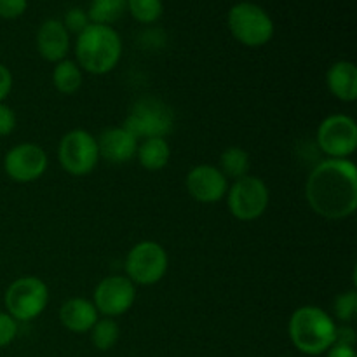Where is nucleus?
I'll list each match as a JSON object with an SVG mask.
<instances>
[{
  "label": "nucleus",
  "instance_id": "obj_5",
  "mask_svg": "<svg viewBox=\"0 0 357 357\" xmlns=\"http://www.w3.org/2000/svg\"><path fill=\"white\" fill-rule=\"evenodd\" d=\"M126 129L138 142L146 138H166L174 129V112L157 98H142L129 110Z\"/></svg>",
  "mask_w": 357,
  "mask_h": 357
},
{
  "label": "nucleus",
  "instance_id": "obj_7",
  "mask_svg": "<svg viewBox=\"0 0 357 357\" xmlns=\"http://www.w3.org/2000/svg\"><path fill=\"white\" fill-rule=\"evenodd\" d=\"M169 267V257L162 244L142 241L129 250L126 257V278L132 284L153 286L160 282Z\"/></svg>",
  "mask_w": 357,
  "mask_h": 357
},
{
  "label": "nucleus",
  "instance_id": "obj_17",
  "mask_svg": "<svg viewBox=\"0 0 357 357\" xmlns=\"http://www.w3.org/2000/svg\"><path fill=\"white\" fill-rule=\"evenodd\" d=\"M326 86L337 100L354 103L357 100V68L352 61L333 63L326 72Z\"/></svg>",
  "mask_w": 357,
  "mask_h": 357
},
{
  "label": "nucleus",
  "instance_id": "obj_3",
  "mask_svg": "<svg viewBox=\"0 0 357 357\" xmlns=\"http://www.w3.org/2000/svg\"><path fill=\"white\" fill-rule=\"evenodd\" d=\"M337 323L324 309L316 305L298 307L288 323V335L296 351L305 356L326 354L335 344Z\"/></svg>",
  "mask_w": 357,
  "mask_h": 357
},
{
  "label": "nucleus",
  "instance_id": "obj_28",
  "mask_svg": "<svg viewBox=\"0 0 357 357\" xmlns=\"http://www.w3.org/2000/svg\"><path fill=\"white\" fill-rule=\"evenodd\" d=\"M17 119L13 108L6 103H0V138L9 136L16 129Z\"/></svg>",
  "mask_w": 357,
  "mask_h": 357
},
{
  "label": "nucleus",
  "instance_id": "obj_6",
  "mask_svg": "<svg viewBox=\"0 0 357 357\" xmlns=\"http://www.w3.org/2000/svg\"><path fill=\"white\" fill-rule=\"evenodd\" d=\"M3 303L9 316L17 323L37 319L49 303V288L35 275H23L9 284L3 295Z\"/></svg>",
  "mask_w": 357,
  "mask_h": 357
},
{
  "label": "nucleus",
  "instance_id": "obj_16",
  "mask_svg": "<svg viewBox=\"0 0 357 357\" xmlns=\"http://www.w3.org/2000/svg\"><path fill=\"white\" fill-rule=\"evenodd\" d=\"M100 319L93 300L75 298L66 300L59 309V323L72 333H89L91 328Z\"/></svg>",
  "mask_w": 357,
  "mask_h": 357
},
{
  "label": "nucleus",
  "instance_id": "obj_21",
  "mask_svg": "<svg viewBox=\"0 0 357 357\" xmlns=\"http://www.w3.org/2000/svg\"><path fill=\"white\" fill-rule=\"evenodd\" d=\"M218 169L222 171L223 176L227 180H239V178L250 174V153L241 146H229L223 150L220 155V166Z\"/></svg>",
  "mask_w": 357,
  "mask_h": 357
},
{
  "label": "nucleus",
  "instance_id": "obj_11",
  "mask_svg": "<svg viewBox=\"0 0 357 357\" xmlns=\"http://www.w3.org/2000/svg\"><path fill=\"white\" fill-rule=\"evenodd\" d=\"M136 302V284L126 275H108L98 282L93 303L103 317H121L132 309Z\"/></svg>",
  "mask_w": 357,
  "mask_h": 357
},
{
  "label": "nucleus",
  "instance_id": "obj_29",
  "mask_svg": "<svg viewBox=\"0 0 357 357\" xmlns=\"http://www.w3.org/2000/svg\"><path fill=\"white\" fill-rule=\"evenodd\" d=\"M335 344L349 345L354 347L356 345V331L351 324H337V331H335Z\"/></svg>",
  "mask_w": 357,
  "mask_h": 357
},
{
  "label": "nucleus",
  "instance_id": "obj_24",
  "mask_svg": "<svg viewBox=\"0 0 357 357\" xmlns=\"http://www.w3.org/2000/svg\"><path fill=\"white\" fill-rule=\"evenodd\" d=\"M333 312L335 317H337L342 324H351L352 321H354L357 314V293L354 289L340 293V295L335 298Z\"/></svg>",
  "mask_w": 357,
  "mask_h": 357
},
{
  "label": "nucleus",
  "instance_id": "obj_10",
  "mask_svg": "<svg viewBox=\"0 0 357 357\" xmlns=\"http://www.w3.org/2000/svg\"><path fill=\"white\" fill-rule=\"evenodd\" d=\"M316 138L328 159H349L357 149V124L351 115H328L317 128Z\"/></svg>",
  "mask_w": 357,
  "mask_h": 357
},
{
  "label": "nucleus",
  "instance_id": "obj_15",
  "mask_svg": "<svg viewBox=\"0 0 357 357\" xmlns=\"http://www.w3.org/2000/svg\"><path fill=\"white\" fill-rule=\"evenodd\" d=\"M37 51L45 61L58 63L66 59L70 49V33L59 20H45L37 31Z\"/></svg>",
  "mask_w": 357,
  "mask_h": 357
},
{
  "label": "nucleus",
  "instance_id": "obj_22",
  "mask_svg": "<svg viewBox=\"0 0 357 357\" xmlns=\"http://www.w3.org/2000/svg\"><path fill=\"white\" fill-rule=\"evenodd\" d=\"M91 342L98 351H110L117 345L119 338H121V326L112 317H101L96 321L93 328H91Z\"/></svg>",
  "mask_w": 357,
  "mask_h": 357
},
{
  "label": "nucleus",
  "instance_id": "obj_26",
  "mask_svg": "<svg viewBox=\"0 0 357 357\" xmlns=\"http://www.w3.org/2000/svg\"><path fill=\"white\" fill-rule=\"evenodd\" d=\"M17 331H20L17 321L7 312H0V349L13 344L17 337Z\"/></svg>",
  "mask_w": 357,
  "mask_h": 357
},
{
  "label": "nucleus",
  "instance_id": "obj_30",
  "mask_svg": "<svg viewBox=\"0 0 357 357\" xmlns=\"http://www.w3.org/2000/svg\"><path fill=\"white\" fill-rule=\"evenodd\" d=\"M13 84H14L13 73H10V70L7 68L6 65L0 63V103H3V100L10 94V91H13Z\"/></svg>",
  "mask_w": 357,
  "mask_h": 357
},
{
  "label": "nucleus",
  "instance_id": "obj_27",
  "mask_svg": "<svg viewBox=\"0 0 357 357\" xmlns=\"http://www.w3.org/2000/svg\"><path fill=\"white\" fill-rule=\"evenodd\" d=\"M28 0H0V17L2 20H17L26 13Z\"/></svg>",
  "mask_w": 357,
  "mask_h": 357
},
{
  "label": "nucleus",
  "instance_id": "obj_13",
  "mask_svg": "<svg viewBox=\"0 0 357 357\" xmlns=\"http://www.w3.org/2000/svg\"><path fill=\"white\" fill-rule=\"evenodd\" d=\"M185 187L192 199L202 204H215L225 199L229 190V180L223 176L218 166L213 164H197L188 171L185 178Z\"/></svg>",
  "mask_w": 357,
  "mask_h": 357
},
{
  "label": "nucleus",
  "instance_id": "obj_31",
  "mask_svg": "<svg viewBox=\"0 0 357 357\" xmlns=\"http://www.w3.org/2000/svg\"><path fill=\"white\" fill-rule=\"evenodd\" d=\"M326 357H357V354H356L354 347H349V345L333 344L326 351Z\"/></svg>",
  "mask_w": 357,
  "mask_h": 357
},
{
  "label": "nucleus",
  "instance_id": "obj_25",
  "mask_svg": "<svg viewBox=\"0 0 357 357\" xmlns=\"http://www.w3.org/2000/svg\"><path fill=\"white\" fill-rule=\"evenodd\" d=\"M63 24H65V28L68 33L79 35V33H82L87 26H89L91 21H89V16H87L86 10L79 9V7H73V9H70L68 13H66Z\"/></svg>",
  "mask_w": 357,
  "mask_h": 357
},
{
  "label": "nucleus",
  "instance_id": "obj_9",
  "mask_svg": "<svg viewBox=\"0 0 357 357\" xmlns=\"http://www.w3.org/2000/svg\"><path fill=\"white\" fill-rule=\"evenodd\" d=\"M58 160L72 176H87L100 162L96 138L86 129H72L59 139Z\"/></svg>",
  "mask_w": 357,
  "mask_h": 357
},
{
  "label": "nucleus",
  "instance_id": "obj_8",
  "mask_svg": "<svg viewBox=\"0 0 357 357\" xmlns=\"http://www.w3.org/2000/svg\"><path fill=\"white\" fill-rule=\"evenodd\" d=\"M225 199L234 218L239 222H255L267 211L271 192L261 178L246 174L229 185Z\"/></svg>",
  "mask_w": 357,
  "mask_h": 357
},
{
  "label": "nucleus",
  "instance_id": "obj_23",
  "mask_svg": "<svg viewBox=\"0 0 357 357\" xmlns=\"http://www.w3.org/2000/svg\"><path fill=\"white\" fill-rule=\"evenodd\" d=\"M128 13L138 23L152 24L162 16V0H128Z\"/></svg>",
  "mask_w": 357,
  "mask_h": 357
},
{
  "label": "nucleus",
  "instance_id": "obj_20",
  "mask_svg": "<svg viewBox=\"0 0 357 357\" xmlns=\"http://www.w3.org/2000/svg\"><path fill=\"white\" fill-rule=\"evenodd\" d=\"M128 10V0H91L89 9L86 10L93 24L112 26L121 20Z\"/></svg>",
  "mask_w": 357,
  "mask_h": 357
},
{
  "label": "nucleus",
  "instance_id": "obj_19",
  "mask_svg": "<svg viewBox=\"0 0 357 357\" xmlns=\"http://www.w3.org/2000/svg\"><path fill=\"white\" fill-rule=\"evenodd\" d=\"M51 77L56 91L65 96H72L82 86V70L72 59H61L56 63Z\"/></svg>",
  "mask_w": 357,
  "mask_h": 357
},
{
  "label": "nucleus",
  "instance_id": "obj_14",
  "mask_svg": "<svg viewBox=\"0 0 357 357\" xmlns=\"http://www.w3.org/2000/svg\"><path fill=\"white\" fill-rule=\"evenodd\" d=\"M100 159L110 164H126L136 157L138 139L124 126L108 128L96 138Z\"/></svg>",
  "mask_w": 357,
  "mask_h": 357
},
{
  "label": "nucleus",
  "instance_id": "obj_2",
  "mask_svg": "<svg viewBox=\"0 0 357 357\" xmlns=\"http://www.w3.org/2000/svg\"><path fill=\"white\" fill-rule=\"evenodd\" d=\"M122 56V40L114 26L91 23L82 33L77 35L75 58L82 72L93 75L110 73L119 65Z\"/></svg>",
  "mask_w": 357,
  "mask_h": 357
},
{
  "label": "nucleus",
  "instance_id": "obj_18",
  "mask_svg": "<svg viewBox=\"0 0 357 357\" xmlns=\"http://www.w3.org/2000/svg\"><path fill=\"white\" fill-rule=\"evenodd\" d=\"M136 159L146 171H160L171 159V146L166 138H146L138 143Z\"/></svg>",
  "mask_w": 357,
  "mask_h": 357
},
{
  "label": "nucleus",
  "instance_id": "obj_4",
  "mask_svg": "<svg viewBox=\"0 0 357 357\" xmlns=\"http://www.w3.org/2000/svg\"><path fill=\"white\" fill-rule=\"evenodd\" d=\"M227 24L239 44L246 47H261L274 37V21L271 14L253 2H239L229 10Z\"/></svg>",
  "mask_w": 357,
  "mask_h": 357
},
{
  "label": "nucleus",
  "instance_id": "obj_12",
  "mask_svg": "<svg viewBox=\"0 0 357 357\" xmlns=\"http://www.w3.org/2000/svg\"><path fill=\"white\" fill-rule=\"evenodd\" d=\"M47 153L37 143H20L3 157V171L16 183H31L47 171Z\"/></svg>",
  "mask_w": 357,
  "mask_h": 357
},
{
  "label": "nucleus",
  "instance_id": "obj_1",
  "mask_svg": "<svg viewBox=\"0 0 357 357\" xmlns=\"http://www.w3.org/2000/svg\"><path fill=\"white\" fill-rule=\"evenodd\" d=\"M305 197L314 213L326 220H345L357 208V169L351 159H326L310 171Z\"/></svg>",
  "mask_w": 357,
  "mask_h": 357
}]
</instances>
